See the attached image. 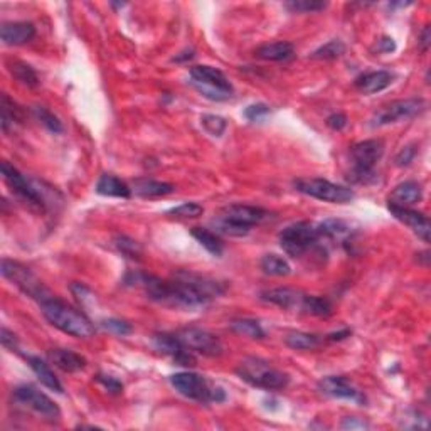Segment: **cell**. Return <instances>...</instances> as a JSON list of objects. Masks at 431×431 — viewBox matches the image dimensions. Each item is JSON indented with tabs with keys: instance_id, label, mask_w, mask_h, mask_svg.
Masks as SVG:
<instances>
[{
	"instance_id": "cell-1",
	"label": "cell",
	"mask_w": 431,
	"mask_h": 431,
	"mask_svg": "<svg viewBox=\"0 0 431 431\" xmlns=\"http://www.w3.org/2000/svg\"><path fill=\"white\" fill-rule=\"evenodd\" d=\"M125 283L140 286L148 298L165 305V307L181 310H197L209 305L211 300L224 295L226 285L209 276L197 275L191 272H177L172 280H162L155 275L135 272L125 276Z\"/></svg>"
},
{
	"instance_id": "cell-2",
	"label": "cell",
	"mask_w": 431,
	"mask_h": 431,
	"mask_svg": "<svg viewBox=\"0 0 431 431\" xmlns=\"http://www.w3.org/2000/svg\"><path fill=\"white\" fill-rule=\"evenodd\" d=\"M40 310L51 325L67 335L76 337V339H89L96 332L94 323L81 310L71 307V305L54 298V296L44 300L40 303Z\"/></svg>"
},
{
	"instance_id": "cell-3",
	"label": "cell",
	"mask_w": 431,
	"mask_h": 431,
	"mask_svg": "<svg viewBox=\"0 0 431 431\" xmlns=\"http://www.w3.org/2000/svg\"><path fill=\"white\" fill-rule=\"evenodd\" d=\"M268 218V211L248 204H231L219 211L214 219V233L226 236H246L253 226L262 224Z\"/></svg>"
},
{
	"instance_id": "cell-4",
	"label": "cell",
	"mask_w": 431,
	"mask_h": 431,
	"mask_svg": "<svg viewBox=\"0 0 431 431\" xmlns=\"http://www.w3.org/2000/svg\"><path fill=\"white\" fill-rule=\"evenodd\" d=\"M236 374L241 377L245 383H248L253 388H259L264 391H278L285 389L290 383V376L285 372L275 369L269 366V362L258 357H246L237 364Z\"/></svg>"
},
{
	"instance_id": "cell-5",
	"label": "cell",
	"mask_w": 431,
	"mask_h": 431,
	"mask_svg": "<svg viewBox=\"0 0 431 431\" xmlns=\"http://www.w3.org/2000/svg\"><path fill=\"white\" fill-rule=\"evenodd\" d=\"M169 381L179 394H182L187 399H192V401L218 404L226 399V393H224L223 388L209 384V381L204 376L196 374V372H175L169 377Z\"/></svg>"
},
{
	"instance_id": "cell-6",
	"label": "cell",
	"mask_w": 431,
	"mask_h": 431,
	"mask_svg": "<svg viewBox=\"0 0 431 431\" xmlns=\"http://www.w3.org/2000/svg\"><path fill=\"white\" fill-rule=\"evenodd\" d=\"M2 177L7 186L19 199H22L30 208L39 211H46L49 206V194H52L51 189H43V182L29 181L9 162H2Z\"/></svg>"
},
{
	"instance_id": "cell-7",
	"label": "cell",
	"mask_w": 431,
	"mask_h": 431,
	"mask_svg": "<svg viewBox=\"0 0 431 431\" xmlns=\"http://www.w3.org/2000/svg\"><path fill=\"white\" fill-rule=\"evenodd\" d=\"M191 84L197 89V93H201V96L211 101H228L235 93L226 74L213 66L191 67Z\"/></svg>"
},
{
	"instance_id": "cell-8",
	"label": "cell",
	"mask_w": 431,
	"mask_h": 431,
	"mask_svg": "<svg viewBox=\"0 0 431 431\" xmlns=\"http://www.w3.org/2000/svg\"><path fill=\"white\" fill-rule=\"evenodd\" d=\"M12 399L17 406L24 408L35 413V415L49 421V423H57L61 420V410L56 403L52 401L47 394L39 391L35 386L22 384L13 389Z\"/></svg>"
},
{
	"instance_id": "cell-9",
	"label": "cell",
	"mask_w": 431,
	"mask_h": 431,
	"mask_svg": "<svg viewBox=\"0 0 431 431\" xmlns=\"http://www.w3.org/2000/svg\"><path fill=\"white\" fill-rule=\"evenodd\" d=\"M384 155V142L379 138L359 142L350 150V157L354 162L352 179L356 182L367 184L369 179L374 177V167L377 162Z\"/></svg>"
},
{
	"instance_id": "cell-10",
	"label": "cell",
	"mask_w": 431,
	"mask_h": 431,
	"mask_svg": "<svg viewBox=\"0 0 431 431\" xmlns=\"http://www.w3.org/2000/svg\"><path fill=\"white\" fill-rule=\"evenodd\" d=\"M0 272H2V276L6 278V280L12 281L17 289H21L26 295H29L30 298L38 300L39 303H43L44 300L54 296L51 291L43 285V281H40L39 278L26 267V264L13 262V259L4 258L2 269H0Z\"/></svg>"
},
{
	"instance_id": "cell-11",
	"label": "cell",
	"mask_w": 431,
	"mask_h": 431,
	"mask_svg": "<svg viewBox=\"0 0 431 431\" xmlns=\"http://www.w3.org/2000/svg\"><path fill=\"white\" fill-rule=\"evenodd\" d=\"M318 240V233L315 224L308 221H300L290 224L280 233V246L291 258H300L307 251H310Z\"/></svg>"
},
{
	"instance_id": "cell-12",
	"label": "cell",
	"mask_w": 431,
	"mask_h": 431,
	"mask_svg": "<svg viewBox=\"0 0 431 431\" xmlns=\"http://www.w3.org/2000/svg\"><path fill=\"white\" fill-rule=\"evenodd\" d=\"M295 189L313 199L330 202V204H347L356 197L352 189L339 186L325 179H298L293 182Z\"/></svg>"
},
{
	"instance_id": "cell-13",
	"label": "cell",
	"mask_w": 431,
	"mask_h": 431,
	"mask_svg": "<svg viewBox=\"0 0 431 431\" xmlns=\"http://www.w3.org/2000/svg\"><path fill=\"white\" fill-rule=\"evenodd\" d=\"M425 108L426 101L423 98H406V100L391 101L374 115L372 127H384V125L410 120L413 116L420 115Z\"/></svg>"
},
{
	"instance_id": "cell-14",
	"label": "cell",
	"mask_w": 431,
	"mask_h": 431,
	"mask_svg": "<svg viewBox=\"0 0 431 431\" xmlns=\"http://www.w3.org/2000/svg\"><path fill=\"white\" fill-rule=\"evenodd\" d=\"M184 347L191 352L202 354L206 357H219L224 352V345L218 335L213 332L197 329V327H186L177 334Z\"/></svg>"
},
{
	"instance_id": "cell-15",
	"label": "cell",
	"mask_w": 431,
	"mask_h": 431,
	"mask_svg": "<svg viewBox=\"0 0 431 431\" xmlns=\"http://www.w3.org/2000/svg\"><path fill=\"white\" fill-rule=\"evenodd\" d=\"M318 391H320L323 396H329L334 399H350V401H356L361 404H364V401H366L361 391L354 388V384L344 376L323 377V379L318 381Z\"/></svg>"
},
{
	"instance_id": "cell-16",
	"label": "cell",
	"mask_w": 431,
	"mask_h": 431,
	"mask_svg": "<svg viewBox=\"0 0 431 431\" xmlns=\"http://www.w3.org/2000/svg\"><path fill=\"white\" fill-rule=\"evenodd\" d=\"M154 347L159 350V352L165 354V356L172 357L179 366L191 367L196 364V359L192 356V352L184 347V344L181 342V339H179L177 335L172 334L154 335Z\"/></svg>"
},
{
	"instance_id": "cell-17",
	"label": "cell",
	"mask_w": 431,
	"mask_h": 431,
	"mask_svg": "<svg viewBox=\"0 0 431 431\" xmlns=\"http://www.w3.org/2000/svg\"><path fill=\"white\" fill-rule=\"evenodd\" d=\"M389 211L398 221L406 224L418 237H421L425 242H430L431 226L430 219L425 214L413 211L411 208H398V206H389Z\"/></svg>"
},
{
	"instance_id": "cell-18",
	"label": "cell",
	"mask_w": 431,
	"mask_h": 431,
	"mask_svg": "<svg viewBox=\"0 0 431 431\" xmlns=\"http://www.w3.org/2000/svg\"><path fill=\"white\" fill-rule=\"evenodd\" d=\"M0 38L6 46H24L35 38V27L30 22H4Z\"/></svg>"
},
{
	"instance_id": "cell-19",
	"label": "cell",
	"mask_w": 431,
	"mask_h": 431,
	"mask_svg": "<svg viewBox=\"0 0 431 431\" xmlns=\"http://www.w3.org/2000/svg\"><path fill=\"white\" fill-rule=\"evenodd\" d=\"M305 293L302 291L289 289V286H283V289H272L262 293V300L267 303L276 305V307L285 308V310H302Z\"/></svg>"
},
{
	"instance_id": "cell-20",
	"label": "cell",
	"mask_w": 431,
	"mask_h": 431,
	"mask_svg": "<svg viewBox=\"0 0 431 431\" xmlns=\"http://www.w3.org/2000/svg\"><path fill=\"white\" fill-rule=\"evenodd\" d=\"M423 199V187L416 181H406L398 184L389 196V206L398 208H411Z\"/></svg>"
},
{
	"instance_id": "cell-21",
	"label": "cell",
	"mask_w": 431,
	"mask_h": 431,
	"mask_svg": "<svg viewBox=\"0 0 431 431\" xmlns=\"http://www.w3.org/2000/svg\"><path fill=\"white\" fill-rule=\"evenodd\" d=\"M393 81L394 74L389 73V71H371V73L359 76L356 79V88L364 94H374L389 88Z\"/></svg>"
},
{
	"instance_id": "cell-22",
	"label": "cell",
	"mask_w": 431,
	"mask_h": 431,
	"mask_svg": "<svg viewBox=\"0 0 431 431\" xmlns=\"http://www.w3.org/2000/svg\"><path fill=\"white\" fill-rule=\"evenodd\" d=\"M47 356L49 361H51V364H54L57 369H61L62 372H69V374L83 371L84 367H86V359L69 349H52L49 350Z\"/></svg>"
},
{
	"instance_id": "cell-23",
	"label": "cell",
	"mask_w": 431,
	"mask_h": 431,
	"mask_svg": "<svg viewBox=\"0 0 431 431\" xmlns=\"http://www.w3.org/2000/svg\"><path fill=\"white\" fill-rule=\"evenodd\" d=\"M293 54H295L293 44L286 43V40L268 43V44H263V46H259L258 49H256V56H258L259 60L275 61V62L289 61L290 57H293Z\"/></svg>"
},
{
	"instance_id": "cell-24",
	"label": "cell",
	"mask_w": 431,
	"mask_h": 431,
	"mask_svg": "<svg viewBox=\"0 0 431 431\" xmlns=\"http://www.w3.org/2000/svg\"><path fill=\"white\" fill-rule=\"evenodd\" d=\"M27 362H29L30 369L34 371V374L38 376L40 384L46 386L47 389H51L57 394L65 393V389H62V384L60 383V379H57L56 374H54V371L51 369V367H49V364L44 362L43 359L33 357V356L27 357Z\"/></svg>"
},
{
	"instance_id": "cell-25",
	"label": "cell",
	"mask_w": 431,
	"mask_h": 431,
	"mask_svg": "<svg viewBox=\"0 0 431 431\" xmlns=\"http://www.w3.org/2000/svg\"><path fill=\"white\" fill-rule=\"evenodd\" d=\"M96 192L100 196L120 197V199H128V197L132 196V189L111 174H103L101 177L98 179Z\"/></svg>"
},
{
	"instance_id": "cell-26",
	"label": "cell",
	"mask_w": 431,
	"mask_h": 431,
	"mask_svg": "<svg viewBox=\"0 0 431 431\" xmlns=\"http://www.w3.org/2000/svg\"><path fill=\"white\" fill-rule=\"evenodd\" d=\"M175 191L174 184L169 182H160L154 181V179H138V181L133 182L132 192H135L137 196L140 197H162V196H169Z\"/></svg>"
},
{
	"instance_id": "cell-27",
	"label": "cell",
	"mask_w": 431,
	"mask_h": 431,
	"mask_svg": "<svg viewBox=\"0 0 431 431\" xmlns=\"http://www.w3.org/2000/svg\"><path fill=\"white\" fill-rule=\"evenodd\" d=\"M24 120V111L16 101L9 98V94L4 93L0 98V125L2 132L7 133L16 123H22Z\"/></svg>"
},
{
	"instance_id": "cell-28",
	"label": "cell",
	"mask_w": 431,
	"mask_h": 431,
	"mask_svg": "<svg viewBox=\"0 0 431 431\" xmlns=\"http://www.w3.org/2000/svg\"><path fill=\"white\" fill-rule=\"evenodd\" d=\"M318 240H342L350 233L349 223L342 221V219H325V221L317 224Z\"/></svg>"
},
{
	"instance_id": "cell-29",
	"label": "cell",
	"mask_w": 431,
	"mask_h": 431,
	"mask_svg": "<svg viewBox=\"0 0 431 431\" xmlns=\"http://www.w3.org/2000/svg\"><path fill=\"white\" fill-rule=\"evenodd\" d=\"M191 235L196 237L202 248L208 250L213 256H221L224 253V242L218 236V233L209 231L206 228H194L191 231Z\"/></svg>"
},
{
	"instance_id": "cell-30",
	"label": "cell",
	"mask_w": 431,
	"mask_h": 431,
	"mask_svg": "<svg viewBox=\"0 0 431 431\" xmlns=\"http://www.w3.org/2000/svg\"><path fill=\"white\" fill-rule=\"evenodd\" d=\"M229 329H231L235 334L248 337V339H264V330L262 327V323L258 320H253V318H236L229 323Z\"/></svg>"
},
{
	"instance_id": "cell-31",
	"label": "cell",
	"mask_w": 431,
	"mask_h": 431,
	"mask_svg": "<svg viewBox=\"0 0 431 431\" xmlns=\"http://www.w3.org/2000/svg\"><path fill=\"white\" fill-rule=\"evenodd\" d=\"M259 264H262L263 273H267L269 276H289L291 273L290 263L283 256H278L275 253L264 254Z\"/></svg>"
},
{
	"instance_id": "cell-32",
	"label": "cell",
	"mask_w": 431,
	"mask_h": 431,
	"mask_svg": "<svg viewBox=\"0 0 431 431\" xmlns=\"http://www.w3.org/2000/svg\"><path fill=\"white\" fill-rule=\"evenodd\" d=\"M302 312L313 317H329L332 313V303L325 296L305 295L302 303Z\"/></svg>"
},
{
	"instance_id": "cell-33",
	"label": "cell",
	"mask_w": 431,
	"mask_h": 431,
	"mask_svg": "<svg viewBox=\"0 0 431 431\" xmlns=\"http://www.w3.org/2000/svg\"><path fill=\"white\" fill-rule=\"evenodd\" d=\"M285 344L293 350H313L320 345V337L307 332H290L285 337Z\"/></svg>"
},
{
	"instance_id": "cell-34",
	"label": "cell",
	"mask_w": 431,
	"mask_h": 431,
	"mask_svg": "<svg viewBox=\"0 0 431 431\" xmlns=\"http://www.w3.org/2000/svg\"><path fill=\"white\" fill-rule=\"evenodd\" d=\"M9 69H11L13 78L27 88H35L39 84L38 73H35V71L29 65H26V62L11 61L9 62Z\"/></svg>"
},
{
	"instance_id": "cell-35",
	"label": "cell",
	"mask_w": 431,
	"mask_h": 431,
	"mask_svg": "<svg viewBox=\"0 0 431 431\" xmlns=\"http://www.w3.org/2000/svg\"><path fill=\"white\" fill-rule=\"evenodd\" d=\"M115 246L121 254L127 256V258H130V259H140V256L143 253L140 242H137L128 236H116Z\"/></svg>"
},
{
	"instance_id": "cell-36",
	"label": "cell",
	"mask_w": 431,
	"mask_h": 431,
	"mask_svg": "<svg viewBox=\"0 0 431 431\" xmlns=\"http://www.w3.org/2000/svg\"><path fill=\"white\" fill-rule=\"evenodd\" d=\"M345 52V46L342 40H330V43L323 44L322 47H318L315 52L312 54L313 60H337V57H340Z\"/></svg>"
},
{
	"instance_id": "cell-37",
	"label": "cell",
	"mask_w": 431,
	"mask_h": 431,
	"mask_svg": "<svg viewBox=\"0 0 431 431\" xmlns=\"http://www.w3.org/2000/svg\"><path fill=\"white\" fill-rule=\"evenodd\" d=\"M34 115L38 116V120L49 130V132H52V133H62V132H65V127H62L60 118H57V116L54 115L52 111H49L47 108L35 106L34 108Z\"/></svg>"
},
{
	"instance_id": "cell-38",
	"label": "cell",
	"mask_w": 431,
	"mask_h": 431,
	"mask_svg": "<svg viewBox=\"0 0 431 431\" xmlns=\"http://www.w3.org/2000/svg\"><path fill=\"white\" fill-rule=\"evenodd\" d=\"M204 214V208L197 202H184L181 206H175V208L167 211V216H172V218L179 219H192V218H199V216Z\"/></svg>"
},
{
	"instance_id": "cell-39",
	"label": "cell",
	"mask_w": 431,
	"mask_h": 431,
	"mask_svg": "<svg viewBox=\"0 0 431 431\" xmlns=\"http://www.w3.org/2000/svg\"><path fill=\"white\" fill-rule=\"evenodd\" d=\"M201 125L213 137H221L228 128V121L219 115H202Z\"/></svg>"
},
{
	"instance_id": "cell-40",
	"label": "cell",
	"mask_w": 431,
	"mask_h": 431,
	"mask_svg": "<svg viewBox=\"0 0 431 431\" xmlns=\"http://www.w3.org/2000/svg\"><path fill=\"white\" fill-rule=\"evenodd\" d=\"M285 6L291 12H320L327 7V4L318 0H293V2H286Z\"/></svg>"
},
{
	"instance_id": "cell-41",
	"label": "cell",
	"mask_w": 431,
	"mask_h": 431,
	"mask_svg": "<svg viewBox=\"0 0 431 431\" xmlns=\"http://www.w3.org/2000/svg\"><path fill=\"white\" fill-rule=\"evenodd\" d=\"M101 327L108 332H111V334H116V335H130L133 332L132 325H130L128 322L125 320H120V318H106V320L101 322Z\"/></svg>"
},
{
	"instance_id": "cell-42",
	"label": "cell",
	"mask_w": 431,
	"mask_h": 431,
	"mask_svg": "<svg viewBox=\"0 0 431 431\" xmlns=\"http://www.w3.org/2000/svg\"><path fill=\"white\" fill-rule=\"evenodd\" d=\"M71 291H73L76 300H78L83 307H88V305H93L96 302V295H94L88 286H84L83 283H73V285H71Z\"/></svg>"
},
{
	"instance_id": "cell-43",
	"label": "cell",
	"mask_w": 431,
	"mask_h": 431,
	"mask_svg": "<svg viewBox=\"0 0 431 431\" xmlns=\"http://www.w3.org/2000/svg\"><path fill=\"white\" fill-rule=\"evenodd\" d=\"M268 115H269V106L264 105V103H254V105H250L245 110L246 120L253 121V123H262V121L267 120Z\"/></svg>"
},
{
	"instance_id": "cell-44",
	"label": "cell",
	"mask_w": 431,
	"mask_h": 431,
	"mask_svg": "<svg viewBox=\"0 0 431 431\" xmlns=\"http://www.w3.org/2000/svg\"><path fill=\"white\" fill-rule=\"evenodd\" d=\"M96 381L103 386V388L108 389V393H111V394H120V393H123V384H121L120 381L116 379V377H113V376L98 374V376H96Z\"/></svg>"
},
{
	"instance_id": "cell-45",
	"label": "cell",
	"mask_w": 431,
	"mask_h": 431,
	"mask_svg": "<svg viewBox=\"0 0 431 431\" xmlns=\"http://www.w3.org/2000/svg\"><path fill=\"white\" fill-rule=\"evenodd\" d=\"M416 154H418L416 145H406V147H403L401 150H399V154L396 155L394 162H396L398 167H408V165H410L411 162L415 160Z\"/></svg>"
},
{
	"instance_id": "cell-46",
	"label": "cell",
	"mask_w": 431,
	"mask_h": 431,
	"mask_svg": "<svg viewBox=\"0 0 431 431\" xmlns=\"http://www.w3.org/2000/svg\"><path fill=\"white\" fill-rule=\"evenodd\" d=\"M327 125H329V128L334 130V132H340V130L347 127V116L344 113L330 115L329 118H327Z\"/></svg>"
},
{
	"instance_id": "cell-47",
	"label": "cell",
	"mask_w": 431,
	"mask_h": 431,
	"mask_svg": "<svg viewBox=\"0 0 431 431\" xmlns=\"http://www.w3.org/2000/svg\"><path fill=\"white\" fill-rule=\"evenodd\" d=\"M0 340H2V345L6 349L17 350V337L6 327H2V330H0Z\"/></svg>"
},
{
	"instance_id": "cell-48",
	"label": "cell",
	"mask_w": 431,
	"mask_h": 431,
	"mask_svg": "<svg viewBox=\"0 0 431 431\" xmlns=\"http://www.w3.org/2000/svg\"><path fill=\"white\" fill-rule=\"evenodd\" d=\"M377 51L379 52H393L396 51V43L391 38H383L377 43Z\"/></svg>"
},
{
	"instance_id": "cell-49",
	"label": "cell",
	"mask_w": 431,
	"mask_h": 431,
	"mask_svg": "<svg viewBox=\"0 0 431 431\" xmlns=\"http://www.w3.org/2000/svg\"><path fill=\"white\" fill-rule=\"evenodd\" d=\"M344 430H356V428H367V423H364V421H359L357 418H345L344 423H342Z\"/></svg>"
},
{
	"instance_id": "cell-50",
	"label": "cell",
	"mask_w": 431,
	"mask_h": 431,
	"mask_svg": "<svg viewBox=\"0 0 431 431\" xmlns=\"http://www.w3.org/2000/svg\"><path fill=\"white\" fill-rule=\"evenodd\" d=\"M430 39H431L430 26H426L425 29H423V33H421V35H420V44H421V49H423V51H428V47H430Z\"/></svg>"
},
{
	"instance_id": "cell-51",
	"label": "cell",
	"mask_w": 431,
	"mask_h": 431,
	"mask_svg": "<svg viewBox=\"0 0 431 431\" xmlns=\"http://www.w3.org/2000/svg\"><path fill=\"white\" fill-rule=\"evenodd\" d=\"M350 334H352V332H350L349 329H344V330L334 332V334H329V335H327V339H329L330 342H337V340L347 339V337H350Z\"/></svg>"
},
{
	"instance_id": "cell-52",
	"label": "cell",
	"mask_w": 431,
	"mask_h": 431,
	"mask_svg": "<svg viewBox=\"0 0 431 431\" xmlns=\"http://www.w3.org/2000/svg\"><path fill=\"white\" fill-rule=\"evenodd\" d=\"M192 57H194V52H192V51H184V52H181V56H175L174 61L175 62H182V61L192 60Z\"/></svg>"
}]
</instances>
